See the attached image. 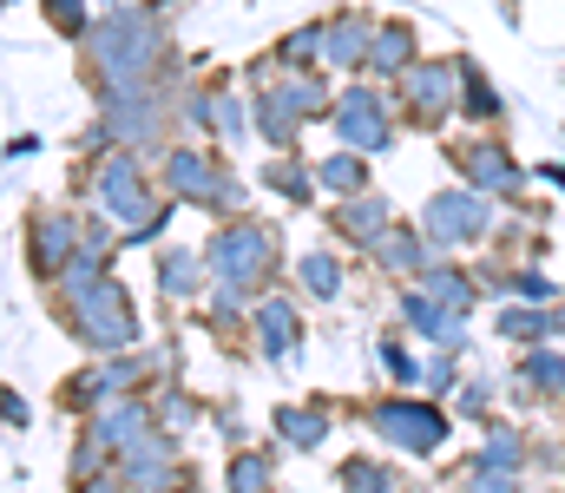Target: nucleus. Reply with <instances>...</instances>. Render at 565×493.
Segmentation results:
<instances>
[{"label": "nucleus", "mask_w": 565, "mask_h": 493, "mask_svg": "<svg viewBox=\"0 0 565 493\" xmlns=\"http://www.w3.org/2000/svg\"><path fill=\"white\" fill-rule=\"evenodd\" d=\"M427 231H434L440 244H467V237H480V231H487V204H480V197H467V191H447V197H434V204H427Z\"/></svg>", "instance_id": "f257e3e1"}, {"label": "nucleus", "mask_w": 565, "mask_h": 493, "mask_svg": "<svg viewBox=\"0 0 565 493\" xmlns=\"http://www.w3.org/2000/svg\"><path fill=\"white\" fill-rule=\"evenodd\" d=\"M382 435H388V441H402V448H440V441H447V421H440V415H434V408H408V401H388V408H382Z\"/></svg>", "instance_id": "f03ea898"}, {"label": "nucleus", "mask_w": 565, "mask_h": 493, "mask_svg": "<svg viewBox=\"0 0 565 493\" xmlns=\"http://www.w3.org/2000/svg\"><path fill=\"white\" fill-rule=\"evenodd\" d=\"M402 79H408L415 119H427V126H434V119H440V112L454 106V79H460V66H427V60H415V66H408Z\"/></svg>", "instance_id": "7ed1b4c3"}, {"label": "nucleus", "mask_w": 565, "mask_h": 493, "mask_svg": "<svg viewBox=\"0 0 565 493\" xmlns=\"http://www.w3.org/2000/svg\"><path fill=\"white\" fill-rule=\"evenodd\" d=\"M369 46H375V20H369V13H342V20L329 26V40H322V53H329L335 66H362Z\"/></svg>", "instance_id": "20e7f679"}, {"label": "nucleus", "mask_w": 565, "mask_h": 493, "mask_svg": "<svg viewBox=\"0 0 565 493\" xmlns=\"http://www.w3.org/2000/svg\"><path fill=\"white\" fill-rule=\"evenodd\" d=\"M335 126H342L355 146H382V139H388V119H382V99H375V93H349V99L335 106Z\"/></svg>", "instance_id": "39448f33"}, {"label": "nucleus", "mask_w": 565, "mask_h": 493, "mask_svg": "<svg viewBox=\"0 0 565 493\" xmlns=\"http://www.w3.org/2000/svg\"><path fill=\"white\" fill-rule=\"evenodd\" d=\"M369 60H375L382 73H408V66H415V26H402V20L375 26V46H369Z\"/></svg>", "instance_id": "423d86ee"}, {"label": "nucleus", "mask_w": 565, "mask_h": 493, "mask_svg": "<svg viewBox=\"0 0 565 493\" xmlns=\"http://www.w3.org/2000/svg\"><path fill=\"white\" fill-rule=\"evenodd\" d=\"M460 171H467L473 184H487V191H507V184H520V171L507 164V152H500V146H467V152H460Z\"/></svg>", "instance_id": "0eeeda50"}, {"label": "nucleus", "mask_w": 565, "mask_h": 493, "mask_svg": "<svg viewBox=\"0 0 565 493\" xmlns=\"http://www.w3.org/2000/svg\"><path fill=\"white\" fill-rule=\"evenodd\" d=\"M460 112H473V119H500V99H493V86L487 79H473V66H460Z\"/></svg>", "instance_id": "6e6552de"}, {"label": "nucleus", "mask_w": 565, "mask_h": 493, "mask_svg": "<svg viewBox=\"0 0 565 493\" xmlns=\"http://www.w3.org/2000/svg\"><path fill=\"white\" fill-rule=\"evenodd\" d=\"M302 283H309L316 297H335V290H342V270H335V257H322V250H316V257H302Z\"/></svg>", "instance_id": "1a4fd4ad"}, {"label": "nucleus", "mask_w": 565, "mask_h": 493, "mask_svg": "<svg viewBox=\"0 0 565 493\" xmlns=\"http://www.w3.org/2000/svg\"><path fill=\"white\" fill-rule=\"evenodd\" d=\"M257 317H264V349H289V335H296L289 310H282V303H270V310H257Z\"/></svg>", "instance_id": "9d476101"}, {"label": "nucleus", "mask_w": 565, "mask_h": 493, "mask_svg": "<svg viewBox=\"0 0 565 493\" xmlns=\"http://www.w3.org/2000/svg\"><path fill=\"white\" fill-rule=\"evenodd\" d=\"M322 184H329V191H355V184H362V159H329L322 164Z\"/></svg>", "instance_id": "9b49d317"}, {"label": "nucleus", "mask_w": 565, "mask_h": 493, "mask_svg": "<svg viewBox=\"0 0 565 493\" xmlns=\"http://www.w3.org/2000/svg\"><path fill=\"white\" fill-rule=\"evenodd\" d=\"M382 257H388V270H408L422 250H415V237H408V231H388V237H382Z\"/></svg>", "instance_id": "f8f14e48"}, {"label": "nucleus", "mask_w": 565, "mask_h": 493, "mask_svg": "<svg viewBox=\"0 0 565 493\" xmlns=\"http://www.w3.org/2000/svg\"><path fill=\"white\" fill-rule=\"evenodd\" d=\"M282 435H289V441H296V448H309V441H316V435H322V428H316V421H309V415H282Z\"/></svg>", "instance_id": "ddd939ff"}, {"label": "nucleus", "mask_w": 565, "mask_h": 493, "mask_svg": "<svg viewBox=\"0 0 565 493\" xmlns=\"http://www.w3.org/2000/svg\"><path fill=\"white\" fill-rule=\"evenodd\" d=\"M237 493H264V468L257 461H237V481H231Z\"/></svg>", "instance_id": "4468645a"}, {"label": "nucleus", "mask_w": 565, "mask_h": 493, "mask_svg": "<svg viewBox=\"0 0 565 493\" xmlns=\"http://www.w3.org/2000/svg\"><path fill=\"white\" fill-rule=\"evenodd\" d=\"M46 13H53L66 33H79V0H46Z\"/></svg>", "instance_id": "2eb2a0df"}, {"label": "nucleus", "mask_w": 565, "mask_h": 493, "mask_svg": "<svg viewBox=\"0 0 565 493\" xmlns=\"http://www.w3.org/2000/svg\"><path fill=\"white\" fill-rule=\"evenodd\" d=\"M158 7H164V0H158Z\"/></svg>", "instance_id": "dca6fc26"}]
</instances>
